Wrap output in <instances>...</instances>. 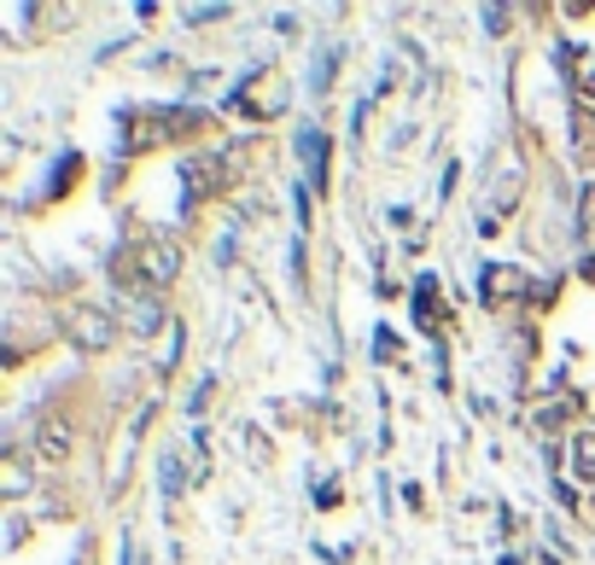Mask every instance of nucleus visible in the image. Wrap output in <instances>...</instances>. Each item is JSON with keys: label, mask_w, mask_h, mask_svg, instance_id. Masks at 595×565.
I'll list each match as a JSON object with an SVG mask.
<instances>
[{"label": "nucleus", "mask_w": 595, "mask_h": 565, "mask_svg": "<svg viewBox=\"0 0 595 565\" xmlns=\"http://www.w3.org/2000/svg\"><path fill=\"white\" fill-rule=\"evenodd\" d=\"M298 152L310 158V176H316V181H328V164H321V134H304V141H298Z\"/></svg>", "instance_id": "nucleus-1"}, {"label": "nucleus", "mask_w": 595, "mask_h": 565, "mask_svg": "<svg viewBox=\"0 0 595 565\" xmlns=\"http://www.w3.org/2000/svg\"><path fill=\"white\" fill-rule=\"evenodd\" d=\"M578 472H584V478H595V437H584V443H578Z\"/></svg>", "instance_id": "nucleus-2"}, {"label": "nucleus", "mask_w": 595, "mask_h": 565, "mask_svg": "<svg viewBox=\"0 0 595 565\" xmlns=\"http://www.w3.org/2000/svg\"><path fill=\"white\" fill-rule=\"evenodd\" d=\"M41 449H47V455H64V425H53V432H41Z\"/></svg>", "instance_id": "nucleus-3"}]
</instances>
